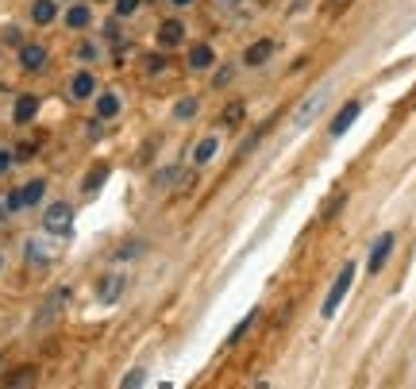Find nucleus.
Masks as SVG:
<instances>
[{"label": "nucleus", "mask_w": 416, "mask_h": 389, "mask_svg": "<svg viewBox=\"0 0 416 389\" xmlns=\"http://www.w3.org/2000/svg\"><path fill=\"white\" fill-rule=\"evenodd\" d=\"M227 81H232V66H224V70H220V74H216V85H220V89H224Z\"/></svg>", "instance_id": "obj_34"}, {"label": "nucleus", "mask_w": 416, "mask_h": 389, "mask_svg": "<svg viewBox=\"0 0 416 389\" xmlns=\"http://www.w3.org/2000/svg\"><path fill=\"white\" fill-rule=\"evenodd\" d=\"M197 108H200V100L197 97H182L174 104V120H189V116H197Z\"/></svg>", "instance_id": "obj_21"}, {"label": "nucleus", "mask_w": 416, "mask_h": 389, "mask_svg": "<svg viewBox=\"0 0 416 389\" xmlns=\"http://www.w3.org/2000/svg\"><path fill=\"white\" fill-rule=\"evenodd\" d=\"M124 386H127V389H131V386H143V370H131V374L124 378Z\"/></svg>", "instance_id": "obj_33"}, {"label": "nucleus", "mask_w": 416, "mask_h": 389, "mask_svg": "<svg viewBox=\"0 0 416 389\" xmlns=\"http://www.w3.org/2000/svg\"><path fill=\"white\" fill-rule=\"evenodd\" d=\"M42 193H47V182H42V177H35V182H27L24 189H19V197H24V208L39 205V200H42Z\"/></svg>", "instance_id": "obj_19"}, {"label": "nucleus", "mask_w": 416, "mask_h": 389, "mask_svg": "<svg viewBox=\"0 0 416 389\" xmlns=\"http://www.w3.org/2000/svg\"><path fill=\"white\" fill-rule=\"evenodd\" d=\"M74 228V205L70 200H54V205L42 212V232L47 235H70Z\"/></svg>", "instance_id": "obj_3"}, {"label": "nucleus", "mask_w": 416, "mask_h": 389, "mask_svg": "<svg viewBox=\"0 0 416 389\" xmlns=\"http://www.w3.org/2000/svg\"><path fill=\"white\" fill-rule=\"evenodd\" d=\"M62 301H66V289H58L54 297L47 301V305L39 308V316H35V328H42V324H50L54 316H58V308H62Z\"/></svg>", "instance_id": "obj_17"}, {"label": "nucleus", "mask_w": 416, "mask_h": 389, "mask_svg": "<svg viewBox=\"0 0 416 389\" xmlns=\"http://www.w3.org/2000/svg\"><path fill=\"white\" fill-rule=\"evenodd\" d=\"M243 112H247V104H243V100H232V104L224 108V116H220V124L224 127H235L243 120Z\"/></svg>", "instance_id": "obj_20"}, {"label": "nucleus", "mask_w": 416, "mask_h": 389, "mask_svg": "<svg viewBox=\"0 0 416 389\" xmlns=\"http://www.w3.org/2000/svg\"><path fill=\"white\" fill-rule=\"evenodd\" d=\"M19 66H24L27 74L47 70V47H39V42H24V47H19Z\"/></svg>", "instance_id": "obj_5"}, {"label": "nucleus", "mask_w": 416, "mask_h": 389, "mask_svg": "<svg viewBox=\"0 0 416 389\" xmlns=\"http://www.w3.org/2000/svg\"><path fill=\"white\" fill-rule=\"evenodd\" d=\"M270 54H274V42H270V39H258V42H250V47H247V54H243V66H266Z\"/></svg>", "instance_id": "obj_10"}, {"label": "nucleus", "mask_w": 416, "mask_h": 389, "mask_svg": "<svg viewBox=\"0 0 416 389\" xmlns=\"http://www.w3.org/2000/svg\"><path fill=\"white\" fill-rule=\"evenodd\" d=\"M332 4H335V0H332Z\"/></svg>", "instance_id": "obj_37"}, {"label": "nucleus", "mask_w": 416, "mask_h": 389, "mask_svg": "<svg viewBox=\"0 0 416 389\" xmlns=\"http://www.w3.org/2000/svg\"><path fill=\"white\" fill-rule=\"evenodd\" d=\"M177 177H182V174H177V166H166V170H162V174L154 177V189H166V185H174V182H177Z\"/></svg>", "instance_id": "obj_24"}, {"label": "nucleus", "mask_w": 416, "mask_h": 389, "mask_svg": "<svg viewBox=\"0 0 416 389\" xmlns=\"http://www.w3.org/2000/svg\"><path fill=\"white\" fill-rule=\"evenodd\" d=\"M104 39H109V42H120V27L112 24V19H109V24H104Z\"/></svg>", "instance_id": "obj_32"}, {"label": "nucleus", "mask_w": 416, "mask_h": 389, "mask_svg": "<svg viewBox=\"0 0 416 389\" xmlns=\"http://www.w3.org/2000/svg\"><path fill=\"white\" fill-rule=\"evenodd\" d=\"M212 62H216V50L208 47V42H193V47H189V70H197V74H200V70H208Z\"/></svg>", "instance_id": "obj_12"}, {"label": "nucleus", "mask_w": 416, "mask_h": 389, "mask_svg": "<svg viewBox=\"0 0 416 389\" xmlns=\"http://www.w3.org/2000/svg\"><path fill=\"white\" fill-rule=\"evenodd\" d=\"M35 381V370H16L12 378H4V386H31Z\"/></svg>", "instance_id": "obj_27"}, {"label": "nucleus", "mask_w": 416, "mask_h": 389, "mask_svg": "<svg viewBox=\"0 0 416 389\" xmlns=\"http://www.w3.org/2000/svg\"><path fill=\"white\" fill-rule=\"evenodd\" d=\"M250 324H255V312H247V316H243V324H239V328L232 331V335H227V343H232V347H235V343L243 340V335H247V328H250Z\"/></svg>", "instance_id": "obj_26"}, {"label": "nucleus", "mask_w": 416, "mask_h": 389, "mask_svg": "<svg viewBox=\"0 0 416 389\" xmlns=\"http://www.w3.org/2000/svg\"><path fill=\"white\" fill-rule=\"evenodd\" d=\"M24 251H27V262H47V258H50L47 243H39V239H27Z\"/></svg>", "instance_id": "obj_22"}, {"label": "nucleus", "mask_w": 416, "mask_h": 389, "mask_svg": "<svg viewBox=\"0 0 416 389\" xmlns=\"http://www.w3.org/2000/svg\"><path fill=\"white\" fill-rule=\"evenodd\" d=\"M393 232H385V235H378V243H374V251H370V262H367V270L370 273H382V266H385V258L393 255Z\"/></svg>", "instance_id": "obj_7"}, {"label": "nucleus", "mask_w": 416, "mask_h": 389, "mask_svg": "<svg viewBox=\"0 0 416 389\" xmlns=\"http://www.w3.org/2000/svg\"><path fill=\"white\" fill-rule=\"evenodd\" d=\"M139 251H143V243H124V247L116 251V258H124V262H127V258H139Z\"/></svg>", "instance_id": "obj_29"}, {"label": "nucleus", "mask_w": 416, "mask_h": 389, "mask_svg": "<svg viewBox=\"0 0 416 389\" xmlns=\"http://www.w3.org/2000/svg\"><path fill=\"white\" fill-rule=\"evenodd\" d=\"M170 4H174V8H189L193 0H170Z\"/></svg>", "instance_id": "obj_35"}, {"label": "nucleus", "mask_w": 416, "mask_h": 389, "mask_svg": "<svg viewBox=\"0 0 416 389\" xmlns=\"http://www.w3.org/2000/svg\"><path fill=\"white\" fill-rule=\"evenodd\" d=\"M35 116H39V97L35 93H19V100L12 104V120L16 124H31Z\"/></svg>", "instance_id": "obj_8"}, {"label": "nucleus", "mask_w": 416, "mask_h": 389, "mask_svg": "<svg viewBox=\"0 0 416 389\" xmlns=\"http://www.w3.org/2000/svg\"><path fill=\"white\" fill-rule=\"evenodd\" d=\"M120 108H124L120 93H100V97H97V120H116Z\"/></svg>", "instance_id": "obj_14"}, {"label": "nucleus", "mask_w": 416, "mask_h": 389, "mask_svg": "<svg viewBox=\"0 0 416 389\" xmlns=\"http://www.w3.org/2000/svg\"><path fill=\"white\" fill-rule=\"evenodd\" d=\"M4 42H8V47H24V42H19V27H4Z\"/></svg>", "instance_id": "obj_30"}, {"label": "nucleus", "mask_w": 416, "mask_h": 389, "mask_svg": "<svg viewBox=\"0 0 416 389\" xmlns=\"http://www.w3.org/2000/svg\"><path fill=\"white\" fill-rule=\"evenodd\" d=\"M4 216H8V208H4V205H0V224H4Z\"/></svg>", "instance_id": "obj_36"}, {"label": "nucleus", "mask_w": 416, "mask_h": 389, "mask_svg": "<svg viewBox=\"0 0 416 389\" xmlns=\"http://www.w3.org/2000/svg\"><path fill=\"white\" fill-rule=\"evenodd\" d=\"M358 116H362V100H347V104L335 112V120H332V139H343Z\"/></svg>", "instance_id": "obj_4"}, {"label": "nucleus", "mask_w": 416, "mask_h": 389, "mask_svg": "<svg viewBox=\"0 0 416 389\" xmlns=\"http://www.w3.org/2000/svg\"><path fill=\"white\" fill-rule=\"evenodd\" d=\"M124 293V278L120 273H109V278H100V285H97V301L100 305H112V301Z\"/></svg>", "instance_id": "obj_11"}, {"label": "nucleus", "mask_w": 416, "mask_h": 389, "mask_svg": "<svg viewBox=\"0 0 416 389\" xmlns=\"http://www.w3.org/2000/svg\"><path fill=\"white\" fill-rule=\"evenodd\" d=\"M139 4H143V0H116V16L120 19L135 16V12H139Z\"/></svg>", "instance_id": "obj_25"}, {"label": "nucleus", "mask_w": 416, "mask_h": 389, "mask_svg": "<svg viewBox=\"0 0 416 389\" xmlns=\"http://www.w3.org/2000/svg\"><path fill=\"white\" fill-rule=\"evenodd\" d=\"M216 150H220V139L216 135H205V139L193 147V166H208L212 158H216Z\"/></svg>", "instance_id": "obj_15"}, {"label": "nucleus", "mask_w": 416, "mask_h": 389, "mask_svg": "<svg viewBox=\"0 0 416 389\" xmlns=\"http://www.w3.org/2000/svg\"><path fill=\"white\" fill-rule=\"evenodd\" d=\"M4 208H8V212H24V197H19V189H12L8 197H4Z\"/></svg>", "instance_id": "obj_28"}, {"label": "nucleus", "mask_w": 416, "mask_h": 389, "mask_svg": "<svg viewBox=\"0 0 416 389\" xmlns=\"http://www.w3.org/2000/svg\"><path fill=\"white\" fill-rule=\"evenodd\" d=\"M89 97H97V77L89 70H77L70 77V100H89Z\"/></svg>", "instance_id": "obj_6"}, {"label": "nucleus", "mask_w": 416, "mask_h": 389, "mask_svg": "<svg viewBox=\"0 0 416 389\" xmlns=\"http://www.w3.org/2000/svg\"><path fill=\"white\" fill-rule=\"evenodd\" d=\"M31 19L39 27H50L54 19H58V0H35V4H31Z\"/></svg>", "instance_id": "obj_13"}, {"label": "nucleus", "mask_w": 416, "mask_h": 389, "mask_svg": "<svg viewBox=\"0 0 416 389\" xmlns=\"http://www.w3.org/2000/svg\"><path fill=\"white\" fill-rule=\"evenodd\" d=\"M104 182H109V166H104V162H97V166H93V170H89V174H85L81 189H85V193H97V189H100V185H104Z\"/></svg>", "instance_id": "obj_18"}, {"label": "nucleus", "mask_w": 416, "mask_h": 389, "mask_svg": "<svg viewBox=\"0 0 416 389\" xmlns=\"http://www.w3.org/2000/svg\"><path fill=\"white\" fill-rule=\"evenodd\" d=\"M328 97H332V85H320V89H312V93H308V97L301 100V108L293 112V127H297V132H305V127L312 124V120H317V112H320V108L328 104Z\"/></svg>", "instance_id": "obj_2"}, {"label": "nucleus", "mask_w": 416, "mask_h": 389, "mask_svg": "<svg viewBox=\"0 0 416 389\" xmlns=\"http://www.w3.org/2000/svg\"><path fill=\"white\" fill-rule=\"evenodd\" d=\"M351 282H355V262H343L339 278H335V282H332V289H328L324 305H320V316H324V320H332V316H335V308L343 305V297H347Z\"/></svg>", "instance_id": "obj_1"}, {"label": "nucleus", "mask_w": 416, "mask_h": 389, "mask_svg": "<svg viewBox=\"0 0 416 389\" xmlns=\"http://www.w3.org/2000/svg\"><path fill=\"white\" fill-rule=\"evenodd\" d=\"M12 162H16V150H0V174L12 170Z\"/></svg>", "instance_id": "obj_31"}, {"label": "nucleus", "mask_w": 416, "mask_h": 389, "mask_svg": "<svg viewBox=\"0 0 416 389\" xmlns=\"http://www.w3.org/2000/svg\"><path fill=\"white\" fill-rule=\"evenodd\" d=\"M89 24H93L89 4H70V8H66V27H70V31H85Z\"/></svg>", "instance_id": "obj_16"}, {"label": "nucleus", "mask_w": 416, "mask_h": 389, "mask_svg": "<svg viewBox=\"0 0 416 389\" xmlns=\"http://www.w3.org/2000/svg\"><path fill=\"white\" fill-rule=\"evenodd\" d=\"M185 42V24H177V19H166V24H159V47L162 50H174Z\"/></svg>", "instance_id": "obj_9"}, {"label": "nucleus", "mask_w": 416, "mask_h": 389, "mask_svg": "<svg viewBox=\"0 0 416 389\" xmlns=\"http://www.w3.org/2000/svg\"><path fill=\"white\" fill-rule=\"evenodd\" d=\"M143 70H147L150 77L162 74V70H166V58H162V54H147V58H143Z\"/></svg>", "instance_id": "obj_23"}]
</instances>
